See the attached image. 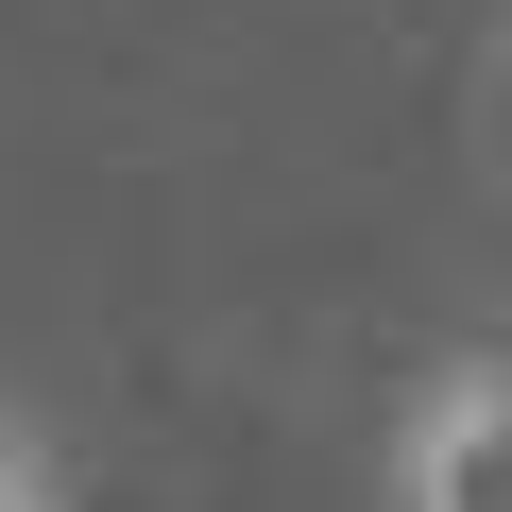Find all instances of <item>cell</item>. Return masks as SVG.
I'll use <instances>...</instances> for the list:
<instances>
[{
  "instance_id": "cell-1",
  "label": "cell",
  "mask_w": 512,
  "mask_h": 512,
  "mask_svg": "<svg viewBox=\"0 0 512 512\" xmlns=\"http://www.w3.org/2000/svg\"><path fill=\"white\" fill-rule=\"evenodd\" d=\"M393 512H512V359H444L393 410Z\"/></svg>"
},
{
  "instance_id": "cell-2",
  "label": "cell",
  "mask_w": 512,
  "mask_h": 512,
  "mask_svg": "<svg viewBox=\"0 0 512 512\" xmlns=\"http://www.w3.org/2000/svg\"><path fill=\"white\" fill-rule=\"evenodd\" d=\"M0 512H69V495H52V461H35L18 427H0Z\"/></svg>"
},
{
  "instance_id": "cell-3",
  "label": "cell",
  "mask_w": 512,
  "mask_h": 512,
  "mask_svg": "<svg viewBox=\"0 0 512 512\" xmlns=\"http://www.w3.org/2000/svg\"><path fill=\"white\" fill-rule=\"evenodd\" d=\"M495 120H512V86H495Z\"/></svg>"
}]
</instances>
